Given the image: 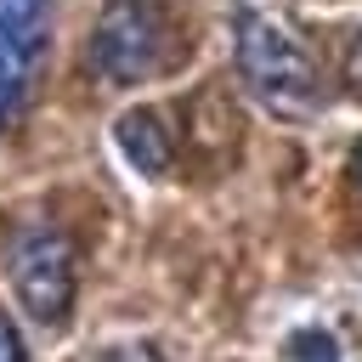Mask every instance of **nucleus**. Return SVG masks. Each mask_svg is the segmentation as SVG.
<instances>
[{"instance_id": "obj_4", "label": "nucleus", "mask_w": 362, "mask_h": 362, "mask_svg": "<svg viewBox=\"0 0 362 362\" xmlns=\"http://www.w3.org/2000/svg\"><path fill=\"white\" fill-rule=\"evenodd\" d=\"M51 40V0H0V136L23 113Z\"/></svg>"}, {"instance_id": "obj_1", "label": "nucleus", "mask_w": 362, "mask_h": 362, "mask_svg": "<svg viewBox=\"0 0 362 362\" xmlns=\"http://www.w3.org/2000/svg\"><path fill=\"white\" fill-rule=\"evenodd\" d=\"M170 62V23L158 0H107L90 23L85 68L102 85H141Z\"/></svg>"}, {"instance_id": "obj_5", "label": "nucleus", "mask_w": 362, "mask_h": 362, "mask_svg": "<svg viewBox=\"0 0 362 362\" xmlns=\"http://www.w3.org/2000/svg\"><path fill=\"white\" fill-rule=\"evenodd\" d=\"M113 136H119V153H124L141 175H164L170 158H175V141H170V124H164L158 107H130V113H119Z\"/></svg>"}, {"instance_id": "obj_6", "label": "nucleus", "mask_w": 362, "mask_h": 362, "mask_svg": "<svg viewBox=\"0 0 362 362\" xmlns=\"http://www.w3.org/2000/svg\"><path fill=\"white\" fill-rule=\"evenodd\" d=\"M283 362H339V339L328 328H294L283 339Z\"/></svg>"}, {"instance_id": "obj_7", "label": "nucleus", "mask_w": 362, "mask_h": 362, "mask_svg": "<svg viewBox=\"0 0 362 362\" xmlns=\"http://www.w3.org/2000/svg\"><path fill=\"white\" fill-rule=\"evenodd\" d=\"M0 362H28V351H23V334H17V322L0 311Z\"/></svg>"}, {"instance_id": "obj_9", "label": "nucleus", "mask_w": 362, "mask_h": 362, "mask_svg": "<svg viewBox=\"0 0 362 362\" xmlns=\"http://www.w3.org/2000/svg\"><path fill=\"white\" fill-rule=\"evenodd\" d=\"M107 362H158V356H153V351H147V345H130V351H113V356H107Z\"/></svg>"}, {"instance_id": "obj_3", "label": "nucleus", "mask_w": 362, "mask_h": 362, "mask_svg": "<svg viewBox=\"0 0 362 362\" xmlns=\"http://www.w3.org/2000/svg\"><path fill=\"white\" fill-rule=\"evenodd\" d=\"M6 277H11L17 305L40 328H62L68 322V311H74V243H68L62 226H51V221L23 226L11 238Z\"/></svg>"}, {"instance_id": "obj_2", "label": "nucleus", "mask_w": 362, "mask_h": 362, "mask_svg": "<svg viewBox=\"0 0 362 362\" xmlns=\"http://www.w3.org/2000/svg\"><path fill=\"white\" fill-rule=\"evenodd\" d=\"M238 74L277 113H311L322 90L305 45H294V34L260 11H238Z\"/></svg>"}, {"instance_id": "obj_8", "label": "nucleus", "mask_w": 362, "mask_h": 362, "mask_svg": "<svg viewBox=\"0 0 362 362\" xmlns=\"http://www.w3.org/2000/svg\"><path fill=\"white\" fill-rule=\"evenodd\" d=\"M345 79H351V90H362V34H356V45H351V62H345Z\"/></svg>"}, {"instance_id": "obj_10", "label": "nucleus", "mask_w": 362, "mask_h": 362, "mask_svg": "<svg viewBox=\"0 0 362 362\" xmlns=\"http://www.w3.org/2000/svg\"><path fill=\"white\" fill-rule=\"evenodd\" d=\"M356 187H362V147H356Z\"/></svg>"}]
</instances>
